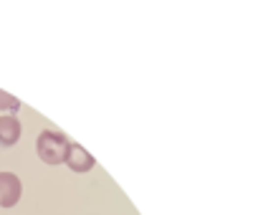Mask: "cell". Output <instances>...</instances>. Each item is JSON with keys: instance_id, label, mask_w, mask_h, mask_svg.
<instances>
[{"instance_id": "1", "label": "cell", "mask_w": 258, "mask_h": 215, "mask_svg": "<svg viewBox=\"0 0 258 215\" xmlns=\"http://www.w3.org/2000/svg\"><path fill=\"white\" fill-rule=\"evenodd\" d=\"M68 137L58 129H43L36 139V152L46 165H61L68 152Z\"/></svg>"}, {"instance_id": "2", "label": "cell", "mask_w": 258, "mask_h": 215, "mask_svg": "<svg viewBox=\"0 0 258 215\" xmlns=\"http://www.w3.org/2000/svg\"><path fill=\"white\" fill-rule=\"evenodd\" d=\"M23 195V183L13 172H0V208H13Z\"/></svg>"}, {"instance_id": "3", "label": "cell", "mask_w": 258, "mask_h": 215, "mask_svg": "<svg viewBox=\"0 0 258 215\" xmlns=\"http://www.w3.org/2000/svg\"><path fill=\"white\" fill-rule=\"evenodd\" d=\"M63 162L68 165V170L71 172H79V175H84V172H89V170H94V165H96V159L86 152L81 145H76V142H71L68 145V152H66V159Z\"/></svg>"}, {"instance_id": "4", "label": "cell", "mask_w": 258, "mask_h": 215, "mask_svg": "<svg viewBox=\"0 0 258 215\" xmlns=\"http://www.w3.org/2000/svg\"><path fill=\"white\" fill-rule=\"evenodd\" d=\"M21 132H23V127H21L18 117H10V114L0 117V147L3 150L13 147L21 139Z\"/></svg>"}, {"instance_id": "5", "label": "cell", "mask_w": 258, "mask_h": 215, "mask_svg": "<svg viewBox=\"0 0 258 215\" xmlns=\"http://www.w3.org/2000/svg\"><path fill=\"white\" fill-rule=\"evenodd\" d=\"M0 109L8 112L10 117H15V114H18V109H21V101L15 99V96H10V94H5L3 89H0Z\"/></svg>"}, {"instance_id": "6", "label": "cell", "mask_w": 258, "mask_h": 215, "mask_svg": "<svg viewBox=\"0 0 258 215\" xmlns=\"http://www.w3.org/2000/svg\"><path fill=\"white\" fill-rule=\"evenodd\" d=\"M89 215H91V213H89Z\"/></svg>"}]
</instances>
